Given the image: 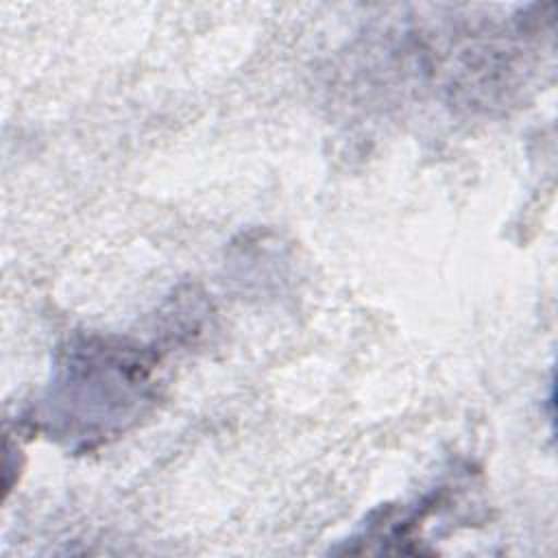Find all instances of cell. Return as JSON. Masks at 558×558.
Returning <instances> with one entry per match:
<instances>
[{"label":"cell","mask_w":558,"mask_h":558,"mask_svg":"<svg viewBox=\"0 0 558 558\" xmlns=\"http://www.w3.org/2000/svg\"><path fill=\"white\" fill-rule=\"evenodd\" d=\"M150 371V357L137 347L100 338L68 342L33 421L70 445L100 442L153 401Z\"/></svg>","instance_id":"6da1fadb"}]
</instances>
